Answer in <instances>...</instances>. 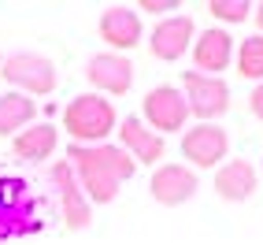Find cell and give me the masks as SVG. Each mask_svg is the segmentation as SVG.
I'll list each match as a JSON object with an SVG mask.
<instances>
[{"label": "cell", "mask_w": 263, "mask_h": 245, "mask_svg": "<svg viewBox=\"0 0 263 245\" xmlns=\"http://www.w3.org/2000/svg\"><path fill=\"white\" fill-rule=\"evenodd\" d=\"M197 41V23L189 15H167L156 19V26L148 30V52L163 63H178Z\"/></svg>", "instance_id": "12"}, {"label": "cell", "mask_w": 263, "mask_h": 245, "mask_svg": "<svg viewBox=\"0 0 263 245\" xmlns=\"http://www.w3.org/2000/svg\"><path fill=\"white\" fill-rule=\"evenodd\" d=\"M37 119V100L26 97V93H0V137H15L23 134L30 122Z\"/></svg>", "instance_id": "17"}, {"label": "cell", "mask_w": 263, "mask_h": 245, "mask_svg": "<svg viewBox=\"0 0 263 245\" xmlns=\"http://www.w3.org/2000/svg\"><path fill=\"white\" fill-rule=\"evenodd\" d=\"M141 119L163 137V134H185V127H189L193 115H189V104H185V97H182L178 85L163 82V85H152V90L145 93Z\"/></svg>", "instance_id": "7"}, {"label": "cell", "mask_w": 263, "mask_h": 245, "mask_svg": "<svg viewBox=\"0 0 263 245\" xmlns=\"http://www.w3.org/2000/svg\"><path fill=\"white\" fill-rule=\"evenodd\" d=\"M252 8L256 4H249V0H212L208 15H212L215 23H222V30H226V26H237L245 19H252Z\"/></svg>", "instance_id": "19"}, {"label": "cell", "mask_w": 263, "mask_h": 245, "mask_svg": "<svg viewBox=\"0 0 263 245\" xmlns=\"http://www.w3.org/2000/svg\"><path fill=\"white\" fill-rule=\"evenodd\" d=\"M182 97L189 104V115L197 122H219L230 112V85L219 75H200V71H185L182 75Z\"/></svg>", "instance_id": "5"}, {"label": "cell", "mask_w": 263, "mask_h": 245, "mask_svg": "<svg viewBox=\"0 0 263 245\" xmlns=\"http://www.w3.org/2000/svg\"><path fill=\"white\" fill-rule=\"evenodd\" d=\"M234 48L237 41L230 38V30H222V26H208L197 33V41H193L189 48V56H193V71H200V75H219L230 67L234 60Z\"/></svg>", "instance_id": "14"}, {"label": "cell", "mask_w": 263, "mask_h": 245, "mask_svg": "<svg viewBox=\"0 0 263 245\" xmlns=\"http://www.w3.org/2000/svg\"><path fill=\"white\" fill-rule=\"evenodd\" d=\"M56 145H60L56 122H30L23 134L11 137V152L19 156V160H26V164H45L48 156L56 152Z\"/></svg>", "instance_id": "16"}, {"label": "cell", "mask_w": 263, "mask_h": 245, "mask_svg": "<svg viewBox=\"0 0 263 245\" xmlns=\"http://www.w3.org/2000/svg\"><path fill=\"white\" fill-rule=\"evenodd\" d=\"M259 174H263V160H259Z\"/></svg>", "instance_id": "23"}, {"label": "cell", "mask_w": 263, "mask_h": 245, "mask_svg": "<svg viewBox=\"0 0 263 245\" xmlns=\"http://www.w3.org/2000/svg\"><path fill=\"white\" fill-rule=\"evenodd\" d=\"M97 33H100V41L108 45V52H122V56H126L130 48L141 45L145 26H141L137 8H130V4H108L100 11V19H97Z\"/></svg>", "instance_id": "10"}, {"label": "cell", "mask_w": 263, "mask_h": 245, "mask_svg": "<svg viewBox=\"0 0 263 245\" xmlns=\"http://www.w3.org/2000/svg\"><path fill=\"white\" fill-rule=\"evenodd\" d=\"M48 182L56 186L63 226H67V231H85V226L93 223V204H89V197L82 194V186H78V179H74L71 160H56V164H52Z\"/></svg>", "instance_id": "9"}, {"label": "cell", "mask_w": 263, "mask_h": 245, "mask_svg": "<svg viewBox=\"0 0 263 245\" xmlns=\"http://www.w3.org/2000/svg\"><path fill=\"white\" fill-rule=\"evenodd\" d=\"M234 67L245 82L259 85L263 82V33H252V38H241L234 48Z\"/></svg>", "instance_id": "18"}, {"label": "cell", "mask_w": 263, "mask_h": 245, "mask_svg": "<svg viewBox=\"0 0 263 245\" xmlns=\"http://www.w3.org/2000/svg\"><path fill=\"white\" fill-rule=\"evenodd\" d=\"M63 130L71 134V145H100L108 142L111 130H119V108L115 100L100 97V93H78L63 104Z\"/></svg>", "instance_id": "2"}, {"label": "cell", "mask_w": 263, "mask_h": 245, "mask_svg": "<svg viewBox=\"0 0 263 245\" xmlns=\"http://www.w3.org/2000/svg\"><path fill=\"white\" fill-rule=\"evenodd\" d=\"M137 11H148V15L167 19V11H178V4H174V0H141V8H137Z\"/></svg>", "instance_id": "20"}, {"label": "cell", "mask_w": 263, "mask_h": 245, "mask_svg": "<svg viewBox=\"0 0 263 245\" xmlns=\"http://www.w3.org/2000/svg\"><path fill=\"white\" fill-rule=\"evenodd\" d=\"M252 19H256V26H259V33H263V0L252 8Z\"/></svg>", "instance_id": "22"}, {"label": "cell", "mask_w": 263, "mask_h": 245, "mask_svg": "<svg viewBox=\"0 0 263 245\" xmlns=\"http://www.w3.org/2000/svg\"><path fill=\"white\" fill-rule=\"evenodd\" d=\"M37 208H41V201L30 197V182L26 179H15V174L0 171V241L37 234L41 231Z\"/></svg>", "instance_id": "4"}, {"label": "cell", "mask_w": 263, "mask_h": 245, "mask_svg": "<svg viewBox=\"0 0 263 245\" xmlns=\"http://www.w3.org/2000/svg\"><path fill=\"white\" fill-rule=\"evenodd\" d=\"M249 112H252L256 119H263V82L252 85V93H249Z\"/></svg>", "instance_id": "21"}, {"label": "cell", "mask_w": 263, "mask_h": 245, "mask_svg": "<svg viewBox=\"0 0 263 245\" xmlns=\"http://www.w3.org/2000/svg\"><path fill=\"white\" fill-rule=\"evenodd\" d=\"M256 189H259V171H256L252 160L234 156V160H226V164L215 167V194H219V201L245 204Z\"/></svg>", "instance_id": "15"}, {"label": "cell", "mask_w": 263, "mask_h": 245, "mask_svg": "<svg viewBox=\"0 0 263 245\" xmlns=\"http://www.w3.org/2000/svg\"><path fill=\"white\" fill-rule=\"evenodd\" d=\"M197 189H200V179H197V171L189 164H160V167H152L148 194H152L156 204L178 208V204L197 197Z\"/></svg>", "instance_id": "13"}, {"label": "cell", "mask_w": 263, "mask_h": 245, "mask_svg": "<svg viewBox=\"0 0 263 245\" xmlns=\"http://www.w3.org/2000/svg\"><path fill=\"white\" fill-rule=\"evenodd\" d=\"M85 82L93 85V93L100 97H126L134 90V63L130 56H122V52H93L89 60H85Z\"/></svg>", "instance_id": "8"}, {"label": "cell", "mask_w": 263, "mask_h": 245, "mask_svg": "<svg viewBox=\"0 0 263 245\" xmlns=\"http://www.w3.org/2000/svg\"><path fill=\"white\" fill-rule=\"evenodd\" d=\"M0 75L15 93H26V97H48L60 85L56 60H48L45 52H33V48H19V52L0 56Z\"/></svg>", "instance_id": "3"}, {"label": "cell", "mask_w": 263, "mask_h": 245, "mask_svg": "<svg viewBox=\"0 0 263 245\" xmlns=\"http://www.w3.org/2000/svg\"><path fill=\"white\" fill-rule=\"evenodd\" d=\"M67 160L74 167V179L82 186V194L89 197V204H111L119 197V189L134 179L137 164L122 152L115 142L100 145H71Z\"/></svg>", "instance_id": "1"}, {"label": "cell", "mask_w": 263, "mask_h": 245, "mask_svg": "<svg viewBox=\"0 0 263 245\" xmlns=\"http://www.w3.org/2000/svg\"><path fill=\"white\" fill-rule=\"evenodd\" d=\"M115 134H119V142H115V145L126 152L137 167H160L163 152H167V142L148 127L141 115H126V119H119V130H115Z\"/></svg>", "instance_id": "11"}, {"label": "cell", "mask_w": 263, "mask_h": 245, "mask_svg": "<svg viewBox=\"0 0 263 245\" xmlns=\"http://www.w3.org/2000/svg\"><path fill=\"white\" fill-rule=\"evenodd\" d=\"M182 156L193 171H215L230 156V130L222 122H193L182 134Z\"/></svg>", "instance_id": "6"}]
</instances>
